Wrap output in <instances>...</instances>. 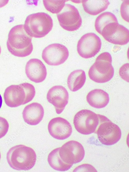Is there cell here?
<instances>
[{
  "mask_svg": "<svg viewBox=\"0 0 129 172\" xmlns=\"http://www.w3.org/2000/svg\"><path fill=\"white\" fill-rule=\"evenodd\" d=\"M108 42L116 45H124L129 42V30L117 22L105 26L100 34Z\"/></svg>",
  "mask_w": 129,
  "mask_h": 172,
  "instance_id": "cell-9",
  "label": "cell"
},
{
  "mask_svg": "<svg viewBox=\"0 0 129 172\" xmlns=\"http://www.w3.org/2000/svg\"><path fill=\"white\" fill-rule=\"evenodd\" d=\"M9 1H0V7L5 5Z\"/></svg>",
  "mask_w": 129,
  "mask_h": 172,
  "instance_id": "cell-26",
  "label": "cell"
},
{
  "mask_svg": "<svg viewBox=\"0 0 129 172\" xmlns=\"http://www.w3.org/2000/svg\"><path fill=\"white\" fill-rule=\"evenodd\" d=\"M44 113V109L41 105L33 102L25 107L22 112V116L24 121L27 124L35 125L41 121Z\"/></svg>",
  "mask_w": 129,
  "mask_h": 172,
  "instance_id": "cell-16",
  "label": "cell"
},
{
  "mask_svg": "<svg viewBox=\"0 0 129 172\" xmlns=\"http://www.w3.org/2000/svg\"><path fill=\"white\" fill-rule=\"evenodd\" d=\"M73 123L75 129L79 133L90 134L95 131L99 125V114L88 110H82L75 115Z\"/></svg>",
  "mask_w": 129,
  "mask_h": 172,
  "instance_id": "cell-7",
  "label": "cell"
},
{
  "mask_svg": "<svg viewBox=\"0 0 129 172\" xmlns=\"http://www.w3.org/2000/svg\"><path fill=\"white\" fill-rule=\"evenodd\" d=\"M118 22L116 16L109 12H103L96 19L95 27L96 31L100 34L103 28L108 23Z\"/></svg>",
  "mask_w": 129,
  "mask_h": 172,
  "instance_id": "cell-21",
  "label": "cell"
},
{
  "mask_svg": "<svg viewBox=\"0 0 129 172\" xmlns=\"http://www.w3.org/2000/svg\"><path fill=\"white\" fill-rule=\"evenodd\" d=\"M99 115V123L95 131L99 140L102 144L107 145L116 143L121 136L119 127L105 116Z\"/></svg>",
  "mask_w": 129,
  "mask_h": 172,
  "instance_id": "cell-6",
  "label": "cell"
},
{
  "mask_svg": "<svg viewBox=\"0 0 129 172\" xmlns=\"http://www.w3.org/2000/svg\"><path fill=\"white\" fill-rule=\"evenodd\" d=\"M53 22L51 17L44 12L32 14L27 17L24 25L26 32L30 36L41 38L51 30Z\"/></svg>",
  "mask_w": 129,
  "mask_h": 172,
  "instance_id": "cell-4",
  "label": "cell"
},
{
  "mask_svg": "<svg viewBox=\"0 0 129 172\" xmlns=\"http://www.w3.org/2000/svg\"><path fill=\"white\" fill-rule=\"evenodd\" d=\"M121 15L126 21L129 22V0H124L120 7Z\"/></svg>",
  "mask_w": 129,
  "mask_h": 172,
  "instance_id": "cell-23",
  "label": "cell"
},
{
  "mask_svg": "<svg viewBox=\"0 0 129 172\" xmlns=\"http://www.w3.org/2000/svg\"><path fill=\"white\" fill-rule=\"evenodd\" d=\"M2 103V97L0 94V109H1Z\"/></svg>",
  "mask_w": 129,
  "mask_h": 172,
  "instance_id": "cell-27",
  "label": "cell"
},
{
  "mask_svg": "<svg viewBox=\"0 0 129 172\" xmlns=\"http://www.w3.org/2000/svg\"><path fill=\"white\" fill-rule=\"evenodd\" d=\"M25 70L28 79L35 83L42 82L47 76L45 65L41 60L37 59H30L26 64Z\"/></svg>",
  "mask_w": 129,
  "mask_h": 172,
  "instance_id": "cell-15",
  "label": "cell"
},
{
  "mask_svg": "<svg viewBox=\"0 0 129 172\" xmlns=\"http://www.w3.org/2000/svg\"><path fill=\"white\" fill-rule=\"evenodd\" d=\"M8 162L12 168L17 170H29L35 165L36 155L31 148L19 145L11 148L6 156Z\"/></svg>",
  "mask_w": 129,
  "mask_h": 172,
  "instance_id": "cell-2",
  "label": "cell"
},
{
  "mask_svg": "<svg viewBox=\"0 0 129 172\" xmlns=\"http://www.w3.org/2000/svg\"><path fill=\"white\" fill-rule=\"evenodd\" d=\"M46 98L54 107L58 114L62 113L68 102L69 94L67 89L61 86L52 87L48 91Z\"/></svg>",
  "mask_w": 129,
  "mask_h": 172,
  "instance_id": "cell-13",
  "label": "cell"
},
{
  "mask_svg": "<svg viewBox=\"0 0 129 172\" xmlns=\"http://www.w3.org/2000/svg\"><path fill=\"white\" fill-rule=\"evenodd\" d=\"M48 129L51 136L59 140H63L68 138L72 131L70 123L66 119L60 117L54 118L50 121Z\"/></svg>",
  "mask_w": 129,
  "mask_h": 172,
  "instance_id": "cell-14",
  "label": "cell"
},
{
  "mask_svg": "<svg viewBox=\"0 0 129 172\" xmlns=\"http://www.w3.org/2000/svg\"><path fill=\"white\" fill-rule=\"evenodd\" d=\"M66 0H43L44 6L46 9L53 14H58L64 7Z\"/></svg>",
  "mask_w": 129,
  "mask_h": 172,
  "instance_id": "cell-22",
  "label": "cell"
},
{
  "mask_svg": "<svg viewBox=\"0 0 129 172\" xmlns=\"http://www.w3.org/2000/svg\"><path fill=\"white\" fill-rule=\"evenodd\" d=\"M86 99L87 102L91 106L98 109L105 107L109 100L108 94L99 89H95L90 91L87 95Z\"/></svg>",
  "mask_w": 129,
  "mask_h": 172,
  "instance_id": "cell-17",
  "label": "cell"
},
{
  "mask_svg": "<svg viewBox=\"0 0 129 172\" xmlns=\"http://www.w3.org/2000/svg\"><path fill=\"white\" fill-rule=\"evenodd\" d=\"M112 61L111 56L108 52H104L99 55L89 70L88 75L90 78L99 83L109 81L114 73Z\"/></svg>",
  "mask_w": 129,
  "mask_h": 172,
  "instance_id": "cell-5",
  "label": "cell"
},
{
  "mask_svg": "<svg viewBox=\"0 0 129 172\" xmlns=\"http://www.w3.org/2000/svg\"><path fill=\"white\" fill-rule=\"evenodd\" d=\"M1 48L0 46V54H1Z\"/></svg>",
  "mask_w": 129,
  "mask_h": 172,
  "instance_id": "cell-28",
  "label": "cell"
},
{
  "mask_svg": "<svg viewBox=\"0 0 129 172\" xmlns=\"http://www.w3.org/2000/svg\"><path fill=\"white\" fill-rule=\"evenodd\" d=\"M9 124L5 118L0 117V138L4 137L8 130Z\"/></svg>",
  "mask_w": 129,
  "mask_h": 172,
  "instance_id": "cell-24",
  "label": "cell"
},
{
  "mask_svg": "<svg viewBox=\"0 0 129 172\" xmlns=\"http://www.w3.org/2000/svg\"><path fill=\"white\" fill-rule=\"evenodd\" d=\"M59 148L55 149L49 153L47 158L48 162L50 166L55 170L61 171L67 170L73 165L66 163L61 160L59 155Z\"/></svg>",
  "mask_w": 129,
  "mask_h": 172,
  "instance_id": "cell-20",
  "label": "cell"
},
{
  "mask_svg": "<svg viewBox=\"0 0 129 172\" xmlns=\"http://www.w3.org/2000/svg\"><path fill=\"white\" fill-rule=\"evenodd\" d=\"M60 25L64 29L69 31L78 29L82 23V20L77 9L69 4L65 5L62 10L57 14Z\"/></svg>",
  "mask_w": 129,
  "mask_h": 172,
  "instance_id": "cell-8",
  "label": "cell"
},
{
  "mask_svg": "<svg viewBox=\"0 0 129 172\" xmlns=\"http://www.w3.org/2000/svg\"><path fill=\"white\" fill-rule=\"evenodd\" d=\"M59 155L65 163L73 165L81 161L85 155V151L82 145L74 140L69 141L60 148Z\"/></svg>",
  "mask_w": 129,
  "mask_h": 172,
  "instance_id": "cell-11",
  "label": "cell"
},
{
  "mask_svg": "<svg viewBox=\"0 0 129 172\" xmlns=\"http://www.w3.org/2000/svg\"><path fill=\"white\" fill-rule=\"evenodd\" d=\"M86 80L85 72L82 70H75L69 75L67 84L69 89L72 92L76 91L84 85Z\"/></svg>",
  "mask_w": 129,
  "mask_h": 172,
  "instance_id": "cell-19",
  "label": "cell"
},
{
  "mask_svg": "<svg viewBox=\"0 0 129 172\" xmlns=\"http://www.w3.org/2000/svg\"><path fill=\"white\" fill-rule=\"evenodd\" d=\"M35 94L34 86L30 84L25 83L8 87L4 91V98L7 106L16 107L31 101Z\"/></svg>",
  "mask_w": 129,
  "mask_h": 172,
  "instance_id": "cell-3",
  "label": "cell"
},
{
  "mask_svg": "<svg viewBox=\"0 0 129 172\" xmlns=\"http://www.w3.org/2000/svg\"><path fill=\"white\" fill-rule=\"evenodd\" d=\"M1 153H0V160L1 159Z\"/></svg>",
  "mask_w": 129,
  "mask_h": 172,
  "instance_id": "cell-29",
  "label": "cell"
},
{
  "mask_svg": "<svg viewBox=\"0 0 129 172\" xmlns=\"http://www.w3.org/2000/svg\"><path fill=\"white\" fill-rule=\"evenodd\" d=\"M107 0H83L82 4L85 11L93 15H96L106 9L109 4Z\"/></svg>",
  "mask_w": 129,
  "mask_h": 172,
  "instance_id": "cell-18",
  "label": "cell"
},
{
  "mask_svg": "<svg viewBox=\"0 0 129 172\" xmlns=\"http://www.w3.org/2000/svg\"><path fill=\"white\" fill-rule=\"evenodd\" d=\"M69 52L64 46L59 43L49 45L43 50L42 58L47 64L58 65L64 63L68 59Z\"/></svg>",
  "mask_w": 129,
  "mask_h": 172,
  "instance_id": "cell-12",
  "label": "cell"
},
{
  "mask_svg": "<svg viewBox=\"0 0 129 172\" xmlns=\"http://www.w3.org/2000/svg\"><path fill=\"white\" fill-rule=\"evenodd\" d=\"M119 74L123 80L129 82V63L124 64L120 68Z\"/></svg>",
  "mask_w": 129,
  "mask_h": 172,
  "instance_id": "cell-25",
  "label": "cell"
},
{
  "mask_svg": "<svg viewBox=\"0 0 129 172\" xmlns=\"http://www.w3.org/2000/svg\"><path fill=\"white\" fill-rule=\"evenodd\" d=\"M101 45L99 37L93 33L83 35L79 40L77 50L82 58L87 59L94 56L100 51Z\"/></svg>",
  "mask_w": 129,
  "mask_h": 172,
  "instance_id": "cell-10",
  "label": "cell"
},
{
  "mask_svg": "<svg viewBox=\"0 0 129 172\" xmlns=\"http://www.w3.org/2000/svg\"><path fill=\"white\" fill-rule=\"evenodd\" d=\"M32 37L25 30L24 25L14 26L10 30L6 44L9 52L19 57H25L29 55L33 50Z\"/></svg>",
  "mask_w": 129,
  "mask_h": 172,
  "instance_id": "cell-1",
  "label": "cell"
}]
</instances>
